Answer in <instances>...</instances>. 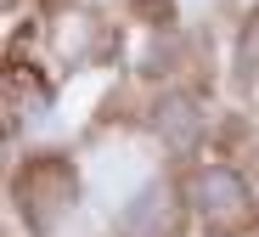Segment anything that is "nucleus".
<instances>
[{
    "label": "nucleus",
    "mask_w": 259,
    "mask_h": 237,
    "mask_svg": "<svg viewBox=\"0 0 259 237\" xmlns=\"http://www.w3.org/2000/svg\"><path fill=\"white\" fill-rule=\"evenodd\" d=\"M17 204H23V215H28L34 231H51L57 215L73 204V170L62 158H34L17 175Z\"/></svg>",
    "instance_id": "1"
},
{
    "label": "nucleus",
    "mask_w": 259,
    "mask_h": 237,
    "mask_svg": "<svg viewBox=\"0 0 259 237\" xmlns=\"http://www.w3.org/2000/svg\"><path fill=\"white\" fill-rule=\"evenodd\" d=\"M192 204L208 226H237L248 215V186L231 170H197L192 175Z\"/></svg>",
    "instance_id": "2"
},
{
    "label": "nucleus",
    "mask_w": 259,
    "mask_h": 237,
    "mask_svg": "<svg viewBox=\"0 0 259 237\" xmlns=\"http://www.w3.org/2000/svg\"><path fill=\"white\" fill-rule=\"evenodd\" d=\"M175 220H181V204L169 186H147V192L124 209V237H175Z\"/></svg>",
    "instance_id": "3"
},
{
    "label": "nucleus",
    "mask_w": 259,
    "mask_h": 237,
    "mask_svg": "<svg viewBox=\"0 0 259 237\" xmlns=\"http://www.w3.org/2000/svg\"><path fill=\"white\" fill-rule=\"evenodd\" d=\"M152 124H158V136H163L175 153H192L197 136H203V113H197V102H186V96H169V102L152 113Z\"/></svg>",
    "instance_id": "4"
},
{
    "label": "nucleus",
    "mask_w": 259,
    "mask_h": 237,
    "mask_svg": "<svg viewBox=\"0 0 259 237\" xmlns=\"http://www.w3.org/2000/svg\"><path fill=\"white\" fill-rule=\"evenodd\" d=\"M242 68H259V23L242 34Z\"/></svg>",
    "instance_id": "5"
}]
</instances>
